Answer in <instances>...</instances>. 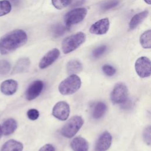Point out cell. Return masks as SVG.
Wrapping results in <instances>:
<instances>
[{
  "label": "cell",
  "mask_w": 151,
  "mask_h": 151,
  "mask_svg": "<svg viewBox=\"0 0 151 151\" xmlns=\"http://www.w3.org/2000/svg\"><path fill=\"white\" fill-rule=\"evenodd\" d=\"M81 86V80L76 74H71L58 86L59 92L63 95H70L77 91Z\"/></svg>",
  "instance_id": "7a4b0ae2"
},
{
  "label": "cell",
  "mask_w": 151,
  "mask_h": 151,
  "mask_svg": "<svg viewBox=\"0 0 151 151\" xmlns=\"http://www.w3.org/2000/svg\"><path fill=\"white\" fill-rule=\"evenodd\" d=\"M31 62L28 58H21L15 63L12 71V74H19L25 71L29 68Z\"/></svg>",
  "instance_id": "9a60e30c"
},
{
  "label": "cell",
  "mask_w": 151,
  "mask_h": 151,
  "mask_svg": "<svg viewBox=\"0 0 151 151\" xmlns=\"http://www.w3.org/2000/svg\"><path fill=\"white\" fill-rule=\"evenodd\" d=\"M66 27H64L62 25H55L53 28V34L55 37L60 36L63 35L66 30Z\"/></svg>",
  "instance_id": "f1b7e54d"
},
{
  "label": "cell",
  "mask_w": 151,
  "mask_h": 151,
  "mask_svg": "<svg viewBox=\"0 0 151 151\" xmlns=\"http://www.w3.org/2000/svg\"><path fill=\"white\" fill-rule=\"evenodd\" d=\"M137 75L141 78H146L151 74V62L149 58L143 56L138 58L134 64Z\"/></svg>",
  "instance_id": "52a82bcc"
},
{
  "label": "cell",
  "mask_w": 151,
  "mask_h": 151,
  "mask_svg": "<svg viewBox=\"0 0 151 151\" xmlns=\"http://www.w3.org/2000/svg\"><path fill=\"white\" fill-rule=\"evenodd\" d=\"M128 90L123 83H119L115 85L110 94L111 101L114 104H122L127 100Z\"/></svg>",
  "instance_id": "8992f818"
},
{
  "label": "cell",
  "mask_w": 151,
  "mask_h": 151,
  "mask_svg": "<svg viewBox=\"0 0 151 151\" xmlns=\"http://www.w3.org/2000/svg\"><path fill=\"white\" fill-rule=\"evenodd\" d=\"M2 129H1V125H0V139H1V136H2Z\"/></svg>",
  "instance_id": "836d02e7"
},
{
  "label": "cell",
  "mask_w": 151,
  "mask_h": 151,
  "mask_svg": "<svg viewBox=\"0 0 151 151\" xmlns=\"http://www.w3.org/2000/svg\"><path fill=\"white\" fill-rule=\"evenodd\" d=\"M110 27V21L108 18H102L90 27V33L96 35H103L107 33Z\"/></svg>",
  "instance_id": "8fae6325"
},
{
  "label": "cell",
  "mask_w": 151,
  "mask_h": 151,
  "mask_svg": "<svg viewBox=\"0 0 151 151\" xmlns=\"http://www.w3.org/2000/svg\"><path fill=\"white\" fill-rule=\"evenodd\" d=\"M101 69H102V71H103V73L105 75H106L107 76H109V77L113 76L116 73V68L113 66H112L110 64H104V65H103L102 66Z\"/></svg>",
  "instance_id": "484cf974"
},
{
  "label": "cell",
  "mask_w": 151,
  "mask_h": 151,
  "mask_svg": "<svg viewBox=\"0 0 151 151\" xmlns=\"http://www.w3.org/2000/svg\"><path fill=\"white\" fill-rule=\"evenodd\" d=\"M107 50V46L105 45H100L96 48L92 52V55L94 58H99L101 57Z\"/></svg>",
  "instance_id": "83f0119b"
},
{
  "label": "cell",
  "mask_w": 151,
  "mask_h": 151,
  "mask_svg": "<svg viewBox=\"0 0 151 151\" xmlns=\"http://www.w3.org/2000/svg\"><path fill=\"white\" fill-rule=\"evenodd\" d=\"M144 1L146 3H147L149 5H150L151 4V0H144Z\"/></svg>",
  "instance_id": "d6a6232c"
},
{
  "label": "cell",
  "mask_w": 151,
  "mask_h": 151,
  "mask_svg": "<svg viewBox=\"0 0 151 151\" xmlns=\"http://www.w3.org/2000/svg\"><path fill=\"white\" fill-rule=\"evenodd\" d=\"M44 88V83L41 80H35L31 83L27 88L25 97L28 100H32L37 98L42 92Z\"/></svg>",
  "instance_id": "30bf717a"
},
{
  "label": "cell",
  "mask_w": 151,
  "mask_h": 151,
  "mask_svg": "<svg viewBox=\"0 0 151 151\" xmlns=\"http://www.w3.org/2000/svg\"><path fill=\"white\" fill-rule=\"evenodd\" d=\"M17 128V123L14 119H8L2 124L1 127L2 133L5 136H8L13 133Z\"/></svg>",
  "instance_id": "2e32d148"
},
{
  "label": "cell",
  "mask_w": 151,
  "mask_h": 151,
  "mask_svg": "<svg viewBox=\"0 0 151 151\" xmlns=\"http://www.w3.org/2000/svg\"><path fill=\"white\" fill-rule=\"evenodd\" d=\"M39 151H55V148L51 144H45L40 149Z\"/></svg>",
  "instance_id": "4dcf8cb0"
},
{
  "label": "cell",
  "mask_w": 151,
  "mask_h": 151,
  "mask_svg": "<svg viewBox=\"0 0 151 151\" xmlns=\"http://www.w3.org/2000/svg\"><path fill=\"white\" fill-rule=\"evenodd\" d=\"M70 113V106L64 101H60L57 103L52 110V116L56 119L62 121L66 120L68 118Z\"/></svg>",
  "instance_id": "ba28073f"
},
{
  "label": "cell",
  "mask_w": 151,
  "mask_h": 151,
  "mask_svg": "<svg viewBox=\"0 0 151 151\" xmlns=\"http://www.w3.org/2000/svg\"><path fill=\"white\" fill-rule=\"evenodd\" d=\"M112 142V136L108 132H104L100 134L95 145V151H107Z\"/></svg>",
  "instance_id": "7c38bea8"
},
{
  "label": "cell",
  "mask_w": 151,
  "mask_h": 151,
  "mask_svg": "<svg viewBox=\"0 0 151 151\" xmlns=\"http://www.w3.org/2000/svg\"><path fill=\"white\" fill-rule=\"evenodd\" d=\"M22 144L15 140H9L6 142L2 146L1 151H22Z\"/></svg>",
  "instance_id": "d6986e66"
},
{
  "label": "cell",
  "mask_w": 151,
  "mask_h": 151,
  "mask_svg": "<svg viewBox=\"0 0 151 151\" xmlns=\"http://www.w3.org/2000/svg\"><path fill=\"white\" fill-rule=\"evenodd\" d=\"M84 120L80 116H74L70 119L61 128V134L65 137L74 136L83 125Z\"/></svg>",
  "instance_id": "277c9868"
},
{
  "label": "cell",
  "mask_w": 151,
  "mask_h": 151,
  "mask_svg": "<svg viewBox=\"0 0 151 151\" xmlns=\"http://www.w3.org/2000/svg\"><path fill=\"white\" fill-rule=\"evenodd\" d=\"M70 146L74 151L88 150V143L87 141L81 136L74 137L70 143Z\"/></svg>",
  "instance_id": "5bb4252c"
},
{
  "label": "cell",
  "mask_w": 151,
  "mask_h": 151,
  "mask_svg": "<svg viewBox=\"0 0 151 151\" xmlns=\"http://www.w3.org/2000/svg\"><path fill=\"white\" fill-rule=\"evenodd\" d=\"M120 0H106L101 4L100 8L103 11H107L117 6Z\"/></svg>",
  "instance_id": "603a6c76"
},
{
  "label": "cell",
  "mask_w": 151,
  "mask_h": 151,
  "mask_svg": "<svg viewBox=\"0 0 151 151\" xmlns=\"http://www.w3.org/2000/svg\"><path fill=\"white\" fill-rule=\"evenodd\" d=\"M140 43L144 48H151V30L145 31L140 37Z\"/></svg>",
  "instance_id": "44dd1931"
},
{
  "label": "cell",
  "mask_w": 151,
  "mask_h": 151,
  "mask_svg": "<svg viewBox=\"0 0 151 151\" xmlns=\"http://www.w3.org/2000/svg\"><path fill=\"white\" fill-rule=\"evenodd\" d=\"M60 51L58 48H53L48 51L41 59L39 63V67L44 69L53 64L59 57Z\"/></svg>",
  "instance_id": "9c48e42d"
},
{
  "label": "cell",
  "mask_w": 151,
  "mask_h": 151,
  "mask_svg": "<svg viewBox=\"0 0 151 151\" xmlns=\"http://www.w3.org/2000/svg\"><path fill=\"white\" fill-rule=\"evenodd\" d=\"M0 88L3 94L8 96L12 95L17 91L18 83L14 80H6L1 83Z\"/></svg>",
  "instance_id": "4fadbf2b"
},
{
  "label": "cell",
  "mask_w": 151,
  "mask_h": 151,
  "mask_svg": "<svg viewBox=\"0 0 151 151\" xmlns=\"http://www.w3.org/2000/svg\"><path fill=\"white\" fill-rule=\"evenodd\" d=\"M107 105L102 101L96 103L92 110V117L95 119H99L102 117L107 111Z\"/></svg>",
  "instance_id": "ac0fdd59"
},
{
  "label": "cell",
  "mask_w": 151,
  "mask_h": 151,
  "mask_svg": "<svg viewBox=\"0 0 151 151\" xmlns=\"http://www.w3.org/2000/svg\"><path fill=\"white\" fill-rule=\"evenodd\" d=\"M84 1L85 0H72L71 2V5H72L73 6H78L83 4Z\"/></svg>",
  "instance_id": "1f68e13d"
},
{
  "label": "cell",
  "mask_w": 151,
  "mask_h": 151,
  "mask_svg": "<svg viewBox=\"0 0 151 151\" xmlns=\"http://www.w3.org/2000/svg\"><path fill=\"white\" fill-rule=\"evenodd\" d=\"M10 70L11 64L8 61L5 60H0V75H6L9 72Z\"/></svg>",
  "instance_id": "d4e9b609"
},
{
  "label": "cell",
  "mask_w": 151,
  "mask_h": 151,
  "mask_svg": "<svg viewBox=\"0 0 151 151\" xmlns=\"http://www.w3.org/2000/svg\"><path fill=\"white\" fill-rule=\"evenodd\" d=\"M86 41V35L83 32H78L64 38L61 44L63 53L68 54L83 44Z\"/></svg>",
  "instance_id": "3957f363"
},
{
  "label": "cell",
  "mask_w": 151,
  "mask_h": 151,
  "mask_svg": "<svg viewBox=\"0 0 151 151\" xmlns=\"http://www.w3.org/2000/svg\"><path fill=\"white\" fill-rule=\"evenodd\" d=\"M27 33L22 29L12 30L0 39V53L2 55L9 54L24 45L27 41Z\"/></svg>",
  "instance_id": "6da1fadb"
},
{
  "label": "cell",
  "mask_w": 151,
  "mask_h": 151,
  "mask_svg": "<svg viewBox=\"0 0 151 151\" xmlns=\"http://www.w3.org/2000/svg\"><path fill=\"white\" fill-rule=\"evenodd\" d=\"M66 68L69 74H76L82 71L83 65L78 60H72L67 63Z\"/></svg>",
  "instance_id": "ffe728a7"
},
{
  "label": "cell",
  "mask_w": 151,
  "mask_h": 151,
  "mask_svg": "<svg viewBox=\"0 0 151 151\" xmlns=\"http://www.w3.org/2000/svg\"><path fill=\"white\" fill-rule=\"evenodd\" d=\"M87 10L85 8H77L73 9L65 14L64 17V22L67 28L80 23L86 17Z\"/></svg>",
  "instance_id": "5b68a950"
},
{
  "label": "cell",
  "mask_w": 151,
  "mask_h": 151,
  "mask_svg": "<svg viewBox=\"0 0 151 151\" xmlns=\"http://www.w3.org/2000/svg\"><path fill=\"white\" fill-rule=\"evenodd\" d=\"M72 0H51L52 5L57 9H62L71 4Z\"/></svg>",
  "instance_id": "cb8c5ba5"
},
{
  "label": "cell",
  "mask_w": 151,
  "mask_h": 151,
  "mask_svg": "<svg viewBox=\"0 0 151 151\" xmlns=\"http://www.w3.org/2000/svg\"><path fill=\"white\" fill-rule=\"evenodd\" d=\"M28 118L31 120H37L40 116V113L38 110L35 109H31L28 110L27 113Z\"/></svg>",
  "instance_id": "f546056e"
},
{
  "label": "cell",
  "mask_w": 151,
  "mask_h": 151,
  "mask_svg": "<svg viewBox=\"0 0 151 151\" xmlns=\"http://www.w3.org/2000/svg\"><path fill=\"white\" fill-rule=\"evenodd\" d=\"M148 15L149 11L147 10H145L135 14L130 21L129 28L130 29H134L141 22L143 21V20L148 16Z\"/></svg>",
  "instance_id": "e0dca14e"
},
{
  "label": "cell",
  "mask_w": 151,
  "mask_h": 151,
  "mask_svg": "<svg viewBox=\"0 0 151 151\" xmlns=\"http://www.w3.org/2000/svg\"><path fill=\"white\" fill-rule=\"evenodd\" d=\"M11 11V4L8 1H0V17L9 14Z\"/></svg>",
  "instance_id": "7402d4cb"
},
{
  "label": "cell",
  "mask_w": 151,
  "mask_h": 151,
  "mask_svg": "<svg viewBox=\"0 0 151 151\" xmlns=\"http://www.w3.org/2000/svg\"><path fill=\"white\" fill-rule=\"evenodd\" d=\"M150 135H151V127H150V126L149 125L145 127V129L143 132V139L144 142L148 145H150L151 142Z\"/></svg>",
  "instance_id": "4316f807"
}]
</instances>
